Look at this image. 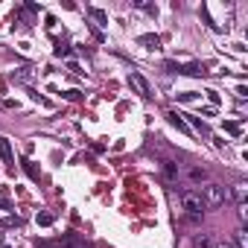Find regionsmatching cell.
<instances>
[{
    "label": "cell",
    "mask_w": 248,
    "mask_h": 248,
    "mask_svg": "<svg viewBox=\"0 0 248 248\" xmlns=\"http://www.w3.org/2000/svg\"><path fill=\"white\" fill-rule=\"evenodd\" d=\"M199 196H202V202H204V207H207V210H213V207H222V204L228 202V190H225L222 184H216V181L204 184Z\"/></svg>",
    "instance_id": "6da1fadb"
},
{
    "label": "cell",
    "mask_w": 248,
    "mask_h": 248,
    "mask_svg": "<svg viewBox=\"0 0 248 248\" xmlns=\"http://www.w3.org/2000/svg\"><path fill=\"white\" fill-rule=\"evenodd\" d=\"M178 204H181V210L190 216V219H199L207 207H204V202H202V196L196 193V190H184L181 196H178Z\"/></svg>",
    "instance_id": "7a4b0ae2"
},
{
    "label": "cell",
    "mask_w": 248,
    "mask_h": 248,
    "mask_svg": "<svg viewBox=\"0 0 248 248\" xmlns=\"http://www.w3.org/2000/svg\"><path fill=\"white\" fill-rule=\"evenodd\" d=\"M164 70H170V73H178V76H204V73H207V67H204V64H199V62H190V64L167 62V64H164Z\"/></svg>",
    "instance_id": "3957f363"
},
{
    "label": "cell",
    "mask_w": 248,
    "mask_h": 248,
    "mask_svg": "<svg viewBox=\"0 0 248 248\" xmlns=\"http://www.w3.org/2000/svg\"><path fill=\"white\" fill-rule=\"evenodd\" d=\"M129 85H132V88H135V91H138L143 99H149V96H152V85L146 82V76H143V73L132 70V73H129Z\"/></svg>",
    "instance_id": "277c9868"
},
{
    "label": "cell",
    "mask_w": 248,
    "mask_h": 248,
    "mask_svg": "<svg viewBox=\"0 0 248 248\" xmlns=\"http://www.w3.org/2000/svg\"><path fill=\"white\" fill-rule=\"evenodd\" d=\"M161 175H164L167 184H178V178H181V167H178L175 161L164 158V161H161Z\"/></svg>",
    "instance_id": "5b68a950"
},
{
    "label": "cell",
    "mask_w": 248,
    "mask_h": 248,
    "mask_svg": "<svg viewBox=\"0 0 248 248\" xmlns=\"http://www.w3.org/2000/svg\"><path fill=\"white\" fill-rule=\"evenodd\" d=\"M0 161L3 164H15V152H12V143H9V138H0Z\"/></svg>",
    "instance_id": "8992f818"
},
{
    "label": "cell",
    "mask_w": 248,
    "mask_h": 248,
    "mask_svg": "<svg viewBox=\"0 0 248 248\" xmlns=\"http://www.w3.org/2000/svg\"><path fill=\"white\" fill-rule=\"evenodd\" d=\"M21 170L27 172V178H30V181H38V178H41L38 164H35V161H30V158H21Z\"/></svg>",
    "instance_id": "52a82bcc"
},
{
    "label": "cell",
    "mask_w": 248,
    "mask_h": 248,
    "mask_svg": "<svg viewBox=\"0 0 248 248\" xmlns=\"http://www.w3.org/2000/svg\"><path fill=\"white\" fill-rule=\"evenodd\" d=\"M167 120H170V123H172V126H175V129H178V132H184V135H193V129H190V126H187V123H184V117H181V114H178V111H167Z\"/></svg>",
    "instance_id": "ba28073f"
},
{
    "label": "cell",
    "mask_w": 248,
    "mask_h": 248,
    "mask_svg": "<svg viewBox=\"0 0 248 248\" xmlns=\"http://www.w3.org/2000/svg\"><path fill=\"white\" fill-rule=\"evenodd\" d=\"M138 44H140V47H146V50H161V35L146 32V35H140V38H138Z\"/></svg>",
    "instance_id": "9c48e42d"
},
{
    "label": "cell",
    "mask_w": 248,
    "mask_h": 248,
    "mask_svg": "<svg viewBox=\"0 0 248 248\" xmlns=\"http://www.w3.org/2000/svg\"><path fill=\"white\" fill-rule=\"evenodd\" d=\"M184 175H187V181H193V184H202V181H207V170H202V167H190Z\"/></svg>",
    "instance_id": "30bf717a"
},
{
    "label": "cell",
    "mask_w": 248,
    "mask_h": 248,
    "mask_svg": "<svg viewBox=\"0 0 248 248\" xmlns=\"http://www.w3.org/2000/svg\"><path fill=\"white\" fill-rule=\"evenodd\" d=\"M193 248H216L213 233H196L193 236Z\"/></svg>",
    "instance_id": "8fae6325"
},
{
    "label": "cell",
    "mask_w": 248,
    "mask_h": 248,
    "mask_svg": "<svg viewBox=\"0 0 248 248\" xmlns=\"http://www.w3.org/2000/svg\"><path fill=\"white\" fill-rule=\"evenodd\" d=\"M181 117H184V123H187V126H193L196 132H204V135H207V123H204L202 117H193V114H181Z\"/></svg>",
    "instance_id": "7c38bea8"
},
{
    "label": "cell",
    "mask_w": 248,
    "mask_h": 248,
    "mask_svg": "<svg viewBox=\"0 0 248 248\" xmlns=\"http://www.w3.org/2000/svg\"><path fill=\"white\" fill-rule=\"evenodd\" d=\"M231 196H233V202L236 204H245V196H248V187L239 181V184H233V190H231Z\"/></svg>",
    "instance_id": "4fadbf2b"
},
{
    "label": "cell",
    "mask_w": 248,
    "mask_h": 248,
    "mask_svg": "<svg viewBox=\"0 0 248 248\" xmlns=\"http://www.w3.org/2000/svg\"><path fill=\"white\" fill-rule=\"evenodd\" d=\"M233 248H248V233H245V228H236L233 231V242H231Z\"/></svg>",
    "instance_id": "5bb4252c"
},
{
    "label": "cell",
    "mask_w": 248,
    "mask_h": 248,
    "mask_svg": "<svg viewBox=\"0 0 248 248\" xmlns=\"http://www.w3.org/2000/svg\"><path fill=\"white\" fill-rule=\"evenodd\" d=\"M35 222H38L41 228H50V225L56 222V213H50V210H41V213L35 216Z\"/></svg>",
    "instance_id": "9a60e30c"
},
{
    "label": "cell",
    "mask_w": 248,
    "mask_h": 248,
    "mask_svg": "<svg viewBox=\"0 0 248 248\" xmlns=\"http://www.w3.org/2000/svg\"><path fill=\"white\" fill-rule=\"evenodd\" d=\"M88 15H91V18H93V21H96V24H102V27H105V24H108V15H105V12H102V9H96V6H91V9H88Z\"/></svg>",
    "instance_id": "2e32d148"
},
{
    "label": "cell",
    "mask_w": 248,
    "mask_h": 248,
    "mask_svg": "<svg viewBox=\"0 0 248 248\" xmlns=\"http://www.w3.org/2000/svg\"><path fill=\"white\" fill-rule=\"evenodd\" d=\"M53 56H56V59H67V56H70V44H56Z\"/></svg>",
    "instance_id": "e0dca14e"
},
{
    "label": "cell",
    "mask_w": 248,
    "mask_h": 248,
    "mask_svg": "<svg viewBox=\"0 0 248 248\" xmlns=\"http://www.w3.org/2000/svg\"><path fill=\"white\" fill-rule=\"evenodd\" d=\"M30 76H32V70H30V67H21V70H15V73H12V79H15V82H27Z\"/></svg>",
    "instance_id": "ac0fdd59"
},
{
    "label": "cell",
    "mask_w": 248,
    "mask_h": 248,
    "mask_svg": "<svg viewBox=\"0 0 248 248\" xmlns=\"http://www.w3.org/2000/svg\"><path fill=\"white\" fill-rule=\"evenodd\" d=\"M225 132L236 138V135H242V126H239V123H233V120H228V123H225Z\"/></svg>",
    "instance_id": "d6986e66"
},
{
    "label": "cell",
    "mask_w": 248,
    "mask_h": 248,
    "mask_svg": "<svg viewBox=\"0 0 248 248\" xmlns=\"http://www.w3.org/2000/svg\"><path fill=\"white\" fill-rule=\"evenodd\" d=\"M138 9H143V12H149V15H158V6H149V3H140V0H138V3H135Z\"/></svg>",
    "instance_id": "ffe728a7"
},
{
    "label": "cell",
    "mask_w": 248,
    "mask_h": 248,
    "mask_svg": "<svg viewBox=\"0 0 248 248\" xmlns=\"http://www.w3.org/2000/svg\"><path fill=\"white\" fill-rule=\"evenodd\" d=\"M82 96V91H64V99H79Z\"/></svg>",
    "instance_id": "44dd1931"
},
{
    "label": "cell",
    "mask_w": 248,
    "mask_h": 248,
    "mask_svg": "<svg viewBox=\"0 0 248 248\" xmlns=\"http://www.w3.org/2000/svg\"><path fill=\"white\" fill-rule=\"evenodd\" d=\"M196 96H199L196 91H184V93H178V99H196Z\"/></svg>",
    "instance_id": "7402d4cb"
},
{
    "label": "cell",
    "mask_w": 248,
    "mask_h": 248,
    "mask_svg": "<svg viewBox=\"0 0 248 248\" xmlns=\"http://www.w3.org/2000/svg\"><path fill=\"white\" fill-rule=\"evenodd\" d=\"M236 96H239V99H245V96H248V88H245V85H239V88H236Z\"/></svg>",
    "instance_id": "603a6c76"
},
{
    "label": "cell",
    "mask_w": 248,
    "mask_h": 248,
    "mask_svg": "<svg viewBox=\"0 0 248 248\" xmlns=\"http://www.w3.org/2000/svg\"><path fill=\"white\" fill-rule=\"evenodd\" d=\"M207 99H210L213 105H219V93H216V91H207Z\"/></svg>",
    "instance_id": "cb8c5ba5"
},
{
    "label": "cell",
    "mask_w": 248,
    "mask_h": 248,
    "mask_svg": "<svg viewBox=\"0 0 248 248\" xmlns=\"http://www.w3.org/2000/svg\"><path fill=\"white\" fill-rule=\"evenodd\" d=\"M0 210H12V204H9L6 199H0Z\"/></svg>",
    "instance_id": "d4e9b609"
},
{
    "label": "cell",
    "mask_w": 248,
    "mask_h": 248,
    "mask_svg": "<svg viewBox=\"0 0 248 248\" xmlns=\"http://www.w3.org/2000/svg\"><path fill=\"white\" fill-rule=\"evenodd\" d=\"M216 248H233V245H231V242H219Z\"/></svg>",
    "instance_id": "484cf974"
},
{
    "label": "cell",
    "mask_w": 248,
    "mask_h": 248,
    "mask_svg": "<svg viewBox=\"0 0 248 248\" xmlns=\"http://www.w3.org/2000/svg\"><path fill=\"white\" fill-rule=\"evenodd\" d=\"M0 248H12V245H0Z\"/></svg>",
    "instance_id": "4316f807"
}]
</instances>
